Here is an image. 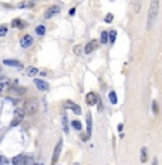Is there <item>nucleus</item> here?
<instances>
[{
    "label": "nucleus",
    "mask_w": 162,
    "mask_h": 165,
    "mask_svg": "<svg viewBox=\"0 0 162 165\" xmlns=\"http://www.w3.org/2000/svg\"><path fill=\"white\" fill-rule=\"evenodd\" d=\"M159 3H161V0H151L149 9H148V17H147V30H151L154 27V24H155L159 12Z\"/></svg>",
    "instance_id": "f257e3e1"
},
{
    "label": "nucleus",
    "mask_w": 162,
    "mask_h": 165,
    "mask_svg": "<svg viewBox=\"0 0 162 165\" xmlns=\"http://www.w3.org/2000/svg\"><path fill=\"white\" fill-rule=\"evenodd\" d=\"M39 110V101L36 98H30L24 103V113L29 114V115H33V114L37 113Z\"/></svg>",
    "instance_id": "f03ea898"
},
{
    "label": "nucleus",
    "mask_w": 162,
    "mask_h": 165,
    "mask_svg": "<svg viewBox=\"0 0 162 165\" xmlns=\"http://www.w3.org/2000/svg\"><path fill=\"white\" fill-rule=\"evenodd\" d=\"M26 113L23 108H16L14 110V117H13L12 122H10V127H17L20 122L23 121V118H24Z\"/></svg>",
    "instance_id": "7ed1b4c3"
},
{
    "label": "nucleus",
    "mask_w": 162,
    "mask_h": 165,
    "mask_svg": "<svg viewBox=\"0 0 162 165\" xmlns=\"http://www.w3.org/2000/svg\"><path fill=\"white\" fill-rule=\"evenodd\" d=\"M61 150H63V140H60L57 142V145H55L54 148V152H53V158H51V165H55L58 161V158H60V154H61Z\"/></svg>",
    "instance_id": "20e7f679"
},
{
    "label": "nucleus",
    "mask_w": 162,
    "mask_h": 165,
    "mask_svg": "<svg viewBox=\"0 0 162 165\" xmlns=\"http://www.w3.org/2000/svg\"><path fill=\"white\" fill-rule=\"evenodd\" d=\"M31 44H33V37H31L30 34H26V36H23L22 39H20V46H22L23 49H29Z\"/></svg>",
    "instance_id": "39448f33"
},
{
    "label": "nucleus",
    "mask_w": 162,
    "mask_h": 165,
    "mask_svg": "<svg viewBox=\"0 0 162 165\" xmlns=\"http://www.w3.org/2000/svg\"><path fill=\"white\" fill-rule=\"evenodd\" d=\"M60 10H61V7H60V6H57V4H54V6L49 7V9L46 10V13H44V17H46V19H50V17H53V16H54V14H57V13H60Z\"/></svg>",
    "instance_id": "423d86ee"
},
{
    "label": "nucleus",
    "mask_w": 162,
    "mask_h": 165,
    "mask_svg": "<svg viewBox=\"0 0 162 165\" xmlns=\"http://www.w3.org/2000/svg\"><path fill=\"white\" fill-rule=\"evenodd\" d=\"M34 84H36V87L40 90V91H47V90L50 88L49 82H46L44 80H40V78H36V80H34Z\"/></svg>",
    "instance_id": "0eeeda50"
},
{
    "label": "nucleus",
    "mask_w": 162,
    "mask_h": 165,
    "mask_svg": "<svg viewBox=\"0 0 162 165\" xmlns=\"http://www.w3.org/2000/svg\"><path fill=\"white\" fill-rule=\"evenodd\" d=\"M97 46H98L97 40H91L90 43L86 44V47H84V53H86V54H90V53H92L95 49H97Z\"/></svg>",
    "instance_id": "6e6552de"
},
{
    "label": "nucleus",
    "mask_w": 162,
    "mask_h": 165,
    "mask_svg": "<svg viewBox=\"0 0 162 165\" xmlns=\"http://www.w3.org/2000/svg\"><path fill=\"white\" fill-rule=\"evenodd\" d=\"M97 98H98V95L91 91V93H88V94L86 95V103L88 105H95L97 104Z\"/></svg>",
    "instance_id": "1a4fd4ad"
},
{
    "label": "nucleus",
    "mask_w": 162,
    "mask_h": 165,
    "mask_svg": "<svg viewBox=\"0 0 162 165\" xmlns=\"http://www.w3.org/2000/svg\"><path fill=\"white\" fill-rule=\"evenodd\" d=\"M65 108H70V110H73L77 115H80V114H81V108H80V105H77L76 103L67 101V103H65Z\"/></svg>",
    "instance_id": "9d476101"
},
{
    "label": "nucleus",
    "mask_w": 162,
    "mask_h": 165,
    "mask_svg": "<svg viewBox=\"0 0 162 165\" xmlns=\"http://www.w3.org/2000/svg\"><path fill=\"white\" fill-rule=\"evenodd\" d=\"M3 64L10 66V67H17V68H22V67H23V64L20 63V61H17V60H10V58H6V60H3Z\"/></svg>",
    "instance_id": "9b49d317"
},
{
    "label": "nucleus",
    "mask_w": 162,
    "mask_h": 165,
    "mask_svg": "<svg viewBox=\"0 0 162 165\" xmlns=\"http://www.w3.org/2000/svg\"><path fill=\"white\" fill-rule=\"evenodd\" d=\"M24 93H26L24 87H17V86H14V87H12V88H10V94H13V95H23Z\"/></svg>",
    "instance_id": "f8f14e48"
},
{
    "label": "nucleus",
    "mask_w": 162,
    "mask_h": 165,
    "mask_svg": "<svg viewBox=\"0 0 162 165\" xmlns=\"http://www.w3.org/2000/svg\"><path fill=\"white\" fill-rule=\"evenodd\" d=\"M24 159H26V157L24 155H16L14 158L12 159V164L13 165H24Z\"/></svg>",
    "instance_id": "ddd939ff"
},
{
    "label": "nucleus",
    "mask_w": 162,
    "mask_h": 165,
    "mask_svg": "<svg viewBox=\"0 0 162 165\" xmlns=\"http://www.w3.org/2000/svg\"><path fill=\"white\" fill-rule=\"evenodd\" d=\"M12 27H14V29H24L26 23L23 22L22 19H14V20L12 22Z\"/></svg>",
    "instance_id": "4468645a"
},
{
    "label": "nucleus",
    "mask_w": 162,
    "mask_h": 165,
    "mask_svg": "<svg viewBox=\"0 0 162 165\" xmlns=\"http://www.w3.org/2000/svg\"><path fill=\"white\" fill-rule=\"evenodd\" d=\"M92 132V118H91V114L87 115V137H90Z\"/></svg>",
    "instance_id": "2eb2a0df"
},
{
    "label": "nucleus",
    "mask_w": 162,
    "mask_h": 165,
    "mask_svg": "<svg viewBox=\"0 0 162 165\" xmlns=\"http://www.w3.org/2000/svg\"><path fill=\"white\" fill-rule=\"evenodd\" d=\"M26 74H27L29 77H34V76H37V74H39V68L30 66V67L26 68Z\"/></svg>",
    "instance_id": "dca6fc26"
},
{
    "label": "nucleus",
    "mask_w": 162,
    "mask_h": 165,
    "mask_svg": "<svg viewBox=\"0 0 162 165\" xmlns=\"http://www.w3.org/2000/svg\"><path fill=\"white\" fill-rule=\"evenodd\" d=\"M61 124H63V130L65 134H68V120H67V114H63L61 117Z\"/></svg>",
    "instance_id": "f3484780"
},
{
    "label": "nucleus",
    "mask_w": 162,
    "mask_h": 165,
    "mask_svg": "<svg viewBox=\"0 0 162 165\" xmlns=\"http://www.w3.org/2000/svg\"><path fill=\"white\" fill-rule=\"evenodd\" d=\"M7 84H9V78H7V77H4V76L0 77V93L3 91L4 87H6Z\"/></svg>",
    "instance_id": "a211bd4d"
},
{
    "label": "nucleus",
    "mask_w": 162,
    "mask_h": 165,
    "mask_svg": "<svg viewBox=\"0 0 162 165\" xmlns=\"http://www.w3.org/2000/svg\"><path fill=\"white\" fill-rule=\"evenodd\" d=\"M71 127H73L76 131H81V130H83V124H81V121H78V120H74V121L71 122Z\"/></svg>",
    "instance_id": "6ab92c4d"
},
{
    "label": "nucleus",
    "mask_w": 162,
    "mask_h": 165,
    "mask_svg": "<svg viewBox=\"0 0 162 165\" xmlns=\"http://www.w3.org/2000/svg\"><path fill=\"white\" fill-rule=\"evenodd\" d=\"M147 161H148V151H147V148H141V162L145 164Z\"/></svg>",
    "instance_id": "aec40b11"
},
{
    "label": "nucleus",
    "mask_w": 162,
    "mask_h": 165,
    "mask_svg": "<svg viewBox=\"0 0 162 165\" xmlns=\"http://www.w3.org/2000/svg\"><path fill=\"white\" fill-rule=\"evenodd\" d=\"M36 33L39 34L40 37H41V36H44V34H46V27H44L43 24H39V26L36 27Z\"/></svg>",
    "instance_id": "412c9836"
},
{
    "label": "nucleus",
    "mask_w": 162,
    "mask_h": 165,
    "mask_svg": "<svg viewBox=\"0 0 162 165\" xmlns=\"http://www.w3.org/2000/svg\"><path fill=\"white\" fill-rule=\"evenodd\" d=\"M108 97H110V101H111V104H117V93L115 91H110L108 93Z\"/></svg>",
    "instance_id": "4be33fe9"
},
{
    "label": "nucleus",
    "mask_w": 162,
    "mask_h": 165,
    "mask_svg": "<svg viewBox=\"0 0 162 165\" xmlns=\"http://www.w3.org/2000/svg\"><path fill=\"white\" fill-rule=\"evenodd\" d=\"M100 41H101L102 44H107V43H108V33H107V31H102V33H101Z\"/></svg>",
    "instance_id": "5701e85b"
},
{
    "label": "nucleus",
    "mask_w": 162,
    "mask_h": 165,
    "mask_svg": "<svg viewBox=\"0 0 162 165\" xmlns=\"http://www.w3.org/2000/svg\"><path fill=\"white\" fill-rule=\"evenodd\" d=\"M108 39H110L111 43H114V41H115V39H117V31L115 30H111L110 34H108Z\"/></svg>",
    "instance_id": "b1692460"
},
{
    "label": "nucleus",
    "mask_w": 162,
    "mask_h": 165,
    "mask_svg": "<svg viewBox=\"0 0 162 165\" xmlns=\"http://www.w3.org/2000/svg\"><path fill=\"white\" fill-rule=\"evenodd\" d=\"M6 33H7V27H6V26H0V37L6 36Z\"/></svg>",
    "instance_id": "393cba45"
},
{
    "label": "nucleus",
    "mask_w": 162,
    "mask_h": 165,
    "mask_svg": "<svg viewBox=\"0 0 162 165\" xmlns=\"http://www.w3.org/2000/svg\"><path fill=\"white\" fill-rule=\"evenodd\" d=\"M6 164H9V159L4 155H0V165H6Z\"/></svg>",
    "instance_id": "a878e982"
},
{
    "label": "nucleus",
    "mask_w": 162,
    "mask_h": 165,
    "mask_svg": "<svg viewBox=\"0 0 162 165\" xmlns=\"http://www.w3.org/2000/svg\"><path fill=\"white\" fill-rule=\"evenodd\" d=\"M114 20V16L111 14V13H108V16H105V19H104V22L105 23H111Z\"/></svg>",
    "instance_id": "bb28decb"
},
{
    "label": "nucleus",
    "mask_w": 162,
    "mask_h": 165,
    "mask_svg": "<svg viewBox=\"0 0 162 165\" xmlns=\"http://www.w3.org/2000/svg\"><path fill=\"white\" fill-rule=\"evenodd\" d=\"M135 13H139V0H135Z\"/></svg>",
    "instance_id": "cd10ccee"
},
{
    "label": "nucleus",
    "mask_w": 162,
    "mask_h": 165,
    "mask_svg": "<svg viewBox=\"0 0 162 165\" xmlns=\"http://www.w3.org/2000/svg\"><path fill=\"white\" fill-rule=\"evenodd\" d=\"M117 130H118V132H121L124 130V124L121 122V124H118V127H117Z\"/></svg>",
    "instance_id": "c85d7f7f"
},
{
    "label": "nucleus",
    "mask_w": 162,
    "mask_h": 165,
    "mask_svg": "<svg viewBox=\"0 0 162 165\" xmlns=\"http://www.w3.org/2000/svg\"><path fill=\"white\" fill-rule=\"evenodd\" d=\"M68 14H70V16H74V14H76V7H73V9H71L70 12H68Z\"/></svg>",
    "instance_id": "c756f323"
},
{
    "label": "nucleus",
    "mask_w": 162,
    "mask_h": 165,
    "mask_svg": "<svg viewBox=\"0 0 162 165\" xmlns=\"http://www.w3.org/2000/svg\"><path fill=\"white\" fill-rule=\"evenodd\" d=\"M152 110L155 111V113L158 111V108H156V101H154V103H152Z\"/></svg>",
    "instance_id": "7c9ffc66"
},
{
    "label": "nucleus",
    "mask_w": 162,
    "mask_h": 165,
    "mask_svg": "<svg viewBox=\"0 0 162 165\" xmlns=\"http://www.w3.org/2000/svg\"><path fill=\"white\" fill-rule=\"evenodd\" d=\"M80 49H81V47H80V46H77L76 49H74V51H76V54H80Z\"/></svg>",
    "instance_id": "2f4dec72"
},
{
    "label": "nucleus",
    "mask_w": 162,
    "mask_h": 165,
    "mask_svg": "<svg viewBox=\"0 0 162 165\" xmlns=\"http://www.w3.org/2000/svg\"><path fill=\"white\" fill-rule=\"evenodd\" d=\"M152 165H158V159H156V158H154V162H152Z\"/></svg>",
    "instance_id": "473e14b6"
},
{
    "label": "nucleus",
    "mask_w": 162,
    "mask_h": 165,
    "mask_svg": "<svg viewBox=\"0 0 162 165\" xmlns=\"http://www.w3.org/2000/svg\"><path fill=\"white\" fill-rule=\"evenodd\" d=\"M36 165H43V164H36Z\"/></svg>",
    "instance_id": "72a5a7b5"
},
{
    "label": "nucleus",
    "mask_w": 162,
    "mask_h": 165,
    "mask_svg": "<svg viewBox=\"0 0 162 165\" xmlns=\"http://www.w3.org/2000/svg\"><path fill=\"white\" fill-rule=\"evenodd\" d=\"M74 165H78V164H77V162H76V164H74Z\"/></svg>",
    "instance_id": "f704fd0d"
},
{
    "label": "nucleus",
    "mask_w": 162,
    "mask_h": 165,
    "mask_svg": "<svg viewBox=\"0 0 162 165\" xmlns=\"http://www.w3.org/2000/svg\"><path fill=\"white\" fill-rule=\"evenodd\" d=\"M30 2H34V0H30Z\"/></svg>",
    "instance_id": "c9c22d12"
}]
</instances>
